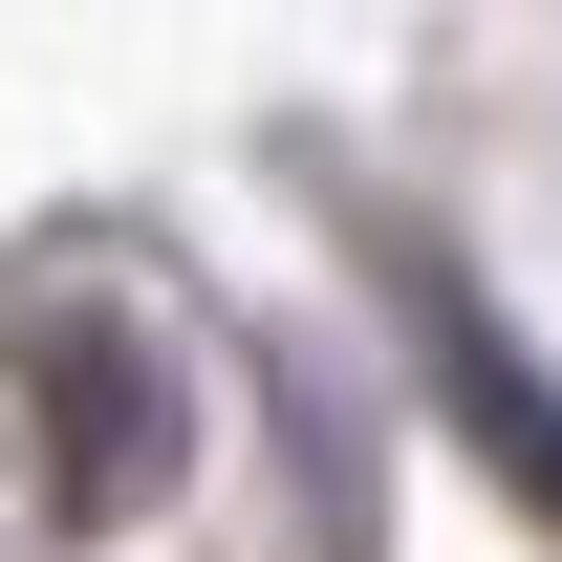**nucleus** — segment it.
<instances>
[{"label":"nucleus","instance_id":"nucleus-2","mask_svg":"<svg viewBox=\"0 0 562 562\" xmlns=\"http://www.w3.org/2000/svg\"><path fill=\"white\" fill-rule=\"evenodd\" d=\"M390 303H412V347H432V390H454V432H476L497 476H519V497L562 519V390H541L519 347H497V303H476L454 260H390Z\"/></svg>","mask_w":562,"mask_h":562},{"label":"nucleus","instance_id":"nucleus-1","mask_svg":"<svg viewBox=\"0 0 562 562\" xmlns=\"http://www.w3.org/2000/svg\"><path fill=\"white\" fill-rule=\"evenodd\" d=\"M22 390H44V476H66V519H131V497L173 476V368H151L131 325L44 303V325H22Z\"/></svg>","mask_w":562,"mask_h":562}]
</instances>
